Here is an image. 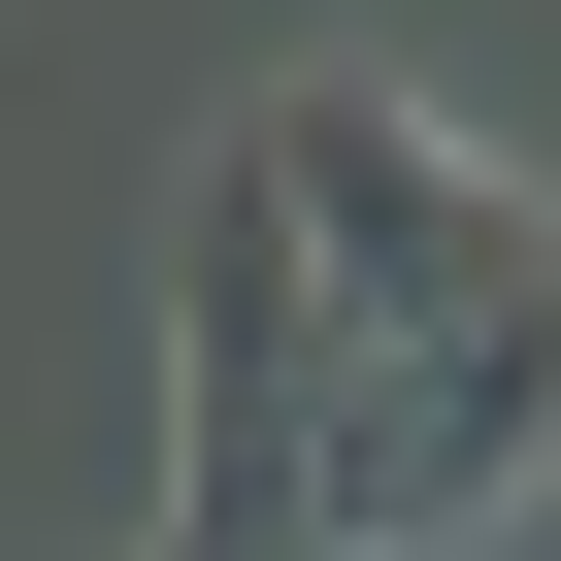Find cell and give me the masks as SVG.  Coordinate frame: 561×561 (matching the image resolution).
Listing matches in <instances>:
<instances>
[{"label":"cell","instance_id":"obj_1","mask_svg":"<svg viewBox=\"0 0 561 561\" xmlns=\"http://www.w3.org/2000/svg\"><path fill=\"white\" fill-rule=\"evenodd\" d=\"M264 231H298V528L331 561H462L561 495V198L495 133H430L397 67H264L231 100Z\"/></svg>","mask_w":561,"mask_h":561}]
</instances>
